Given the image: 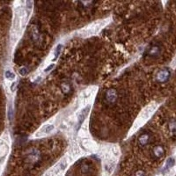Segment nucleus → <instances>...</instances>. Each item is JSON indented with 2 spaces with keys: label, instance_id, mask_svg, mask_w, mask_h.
I'll use <instances>...</instances> for the list:
<instances>
[{
  "label": "nucleus",
  "instance_id": "nucleus-1",
  "mask_svg": "<svg viewBox=\"0 0 176 176\" xmlns=\"http://www.w3.org/2000/svg\"><path fill=\"white\" fill-rule=\"evenodd\" d=\"M155 108H156V106H154L153 104H151V105L147 106L146 107H144V110L140 113V115L138 116L137 119L136 120L132 127V129H131V132L137 130L142 125H144L147 122V120L153 116Z\"/></svg>",
  "mask_w": 176,
  "mask_h": 176
},
{
  "label": "nucleus",
  "instance_id": "nucleus-2",
  "mask_svg": "<svg viewBox=\"0 0 176 176\" xmlns=\"http://www.w3.org/2000/svg\"><path fill=\"white\" fill-rule=\"evenodd\" d=\"M107 23H108L107 20H98L94 23L90 24L86 27L83 28L82 30L80 31V35L83 37H89V36H92V35H97Z\"/></svg>",
  "mask_w": 176,
  "mask_h": 176
},
{
  "label": "nucleus",
  "instance_id": "nucleus-3",
  "mask_svg": "<svg viewBox=\"0 0 176 176\" xmlns=\"http://www.w3.org/2000/svg\"><path fill=\"white\" fill-rule=\"evenodd\" d=\"M81 146H82L83 149H85V151H87L89 153H94L98 150V145L96 144V143L87 137L82 138Z\"/></svg>",
  "mask_w": 176,
  "mask_h": 176
},
{
  "label": "nucleus",
  "instance_id": "nucleus-4",
  "mask_svg": "<svg viewBox=\"0 0 176 176\" xmlns=\"http://www.w3.org/2000/svg\"><path fill=\"white\" fill-rule=\"evenodd\" d=\"M54 129H55V127L52 124H45V125H43L41 129L36 132V135L35 136L38 137L46 136V135L50 134L54 130Z\"/></svg>",
  "mask_w": 176,
  "mask_h": 176
},
{
  "label": "nucleus",
  "instance_id": "nucleus-5",
  "mask_svg": "<svg viewBox=\"0 0 176 176\" xmlns=\"http://www.w3.org/2000/svg\"><path fill=\"white\" fill-rule=\"evenodd\" d=\"M170 75H171V72L170 70H162L161 71H159L158 73V76H157V79L158 81L160 83H165L166 82L169 78H170Z\"/></svg>",
  "mask_w": 176,
  "mask_h": 176
},
{
  "label": "nucleus",
  "instance_id": "nucleus-6",
  "mask_svg": "<svg viewBox=\"0 0 176 176\" xmlns=\"http://www.w3.org/2000/svg\"><path fill=\"white\" fill-rule=\"evenodd\" d=\"M174 164H175V159H174V158H169V159L166 160V162H165L164 170L165 171H166V170L172 168V167L174 165Z\"/></svg>",
  "mask_w": 176,
  "mask_h": 176
},
{
  "label": "nucleus",
  "instance_id": "nucleus-7",
  "mask_svg": "<svg viewBox=\"0 0 176 176\" xmlns=\"http://www.w3.org/2000/svg\"><path fill=\"white\" fill-rule=\"evenodd\" d=\"M154 153H155V155L157 156V157H161V156H163L165 153L164 149H163V147H161V146H158V147H156L155 148V150H154Z\"/></svg>",
  "mask_w": 176,
  "mask_h": 176
},
{
  "label": "nucleus",
  "instance_id": "nucleus-8",
  "mask_svg": "<svg viewBox=\"0 0 176 176\" xmlns=\"http://www.w3.org/2000/svg\"><path fill=\"white\" fill-rule=\"evenodd\" d=\"M116 98V95L115 91H109V92H107V99L109 101H115Z\"/></svg>",
  "mask_w": 176,
  "mask_h": 176
},
{
  "label": "nucleus",
  "instance_id": "nucleus-9",
  "mask_svg": "<svg viewBox=\"0 0 176 176\" xmlns=\"http://www.w3.org/2000/svg\"><path fill=\"white\" fill-rule=\"evenodd\" d=\"M169 129L173 133H175L176 132V121L174 119L170 121V122H169Z\"/></svg>",
  "mask_w": 176,
  "mask_h": 176
},
{
  "label": "nucleus",
  "instance_id": "nucleus-10",
  "mask_svg": "<svg viewBox=\"0 0 176 176\" xmlns=\"http://www.w3.org/2000/svg\"><path fill=\"white\" fill-rule=\"evenodd\" d=\"M5 77H6L8 79H14L15 75H14V73L12 72L11 70H7V71L5 72Z\"/></svg>",
  "mask_w": 176,
  "mask_h": 176
},
{
  "label": "nucleus",
  "instance_id": "nucleus-11",
  "mask_svg": "<svg viewBox=\"0 0 176 176\" xmlns=\"http://www.w3.org/2000/svg\"><path fill=\"white\" fill-rule=\"evenodd\" d=\"M26 73H27V70H26V68H21V69L20 70V74L21 76H25Z\"/></svg>",
  "mask_w": 176,
  "mask_h": 176
},
{
  "label": "nucleus",
  "instance_id": "nucleus-12",
  "mask_svg": "<svg viewBox=\"0 0 176 176\" xmlns=\"http://www.w3.org/2000/svg\"><path fill=\"white\" fill-rule=\"evenodd\" d=\"M8 116H9V120H10V121H12V107H10V108H9V114H8Z\"/></svg>",
  "mask_w": 176,
  "mask_h": 176
},
{
  "label": "nucleus",
  "instance_id": "nucleus-13",
  "mask_svg": "<svg viewBox=\"0 0 176 176\" xmlns=\"http://www.w3.org/2000/svg\"><path fill=\"white\" fill-rule=\"evenodd\" d=\"M61 48H62V46H61V45H59L58 47L57 48V51H56V57H57L59 54H60V51H61Z\"/></svg>",
  "mask_w": 176,
  "mask_h": 176
}]
</instances>
